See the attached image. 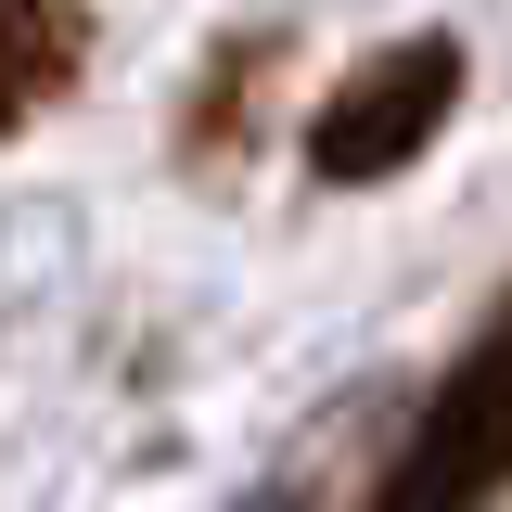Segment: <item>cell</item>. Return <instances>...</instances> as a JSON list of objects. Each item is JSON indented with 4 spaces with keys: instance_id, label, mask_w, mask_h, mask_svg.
I'll use <instances>...</instances> for the list:
<instances>
[{
    "instance_id": "1",
    "label": "cell",
    "mask_w": 512,
    "mask_h": 512,
    "mask_svg": "<svg viewBox=\"0 0 512 512\" xmlns=\"http://www.w3.org/2000/svg\"><path fill=\"white\" fill-rule=\"evenodd\" d=\"M512 487V308L474 333V359L436 384V410L372 474V512H487Z\"/></svg>"
},
{
    "instance_id": "2",
    "label": "cell",
    "mask_w": 512,
    "mask_h": 512,
    "mask_svg": "<svg viewBox=\"0 0 512 512\" xmlns=\"http://www.w3.org/2000/svg\"><path fill=\"white\" fill-rule=\"evenodd\" d=\"M448 103H461V39H397V52H372L359 77H333V103L308 116V167L346 180V192L397 180L448 128Z\"/></svg>"
},
{
    "instance_id": "3",
    "label": "cell",
    "mask_w": 512,
    "mask_h": 512,
    "mask_svg": "<svg viewBox=\"0 0 512 512\" xmlns=\"http://www.w3.org/2000/svg\"><path fill=\"white\" fill-rule=\"evenodd\" d=\"M90 64V0H0V128L52 116Z\"/></svg>"
},
{
    "instance_id": "4",
    "label": "cell",
    "mask_w": 512,
    "mask_h": 512,
    "mask_svg": "<svg viewBox=\"0 0 512 512\" xmlns=\"http://www.w3.org/2000/svg\"><path fill=\"white\" fill-rule=\"evenodd\" d=\"M256 512H320V500H256Z\"/></svg>"
}]
</instances>
